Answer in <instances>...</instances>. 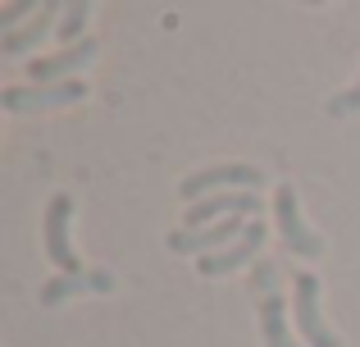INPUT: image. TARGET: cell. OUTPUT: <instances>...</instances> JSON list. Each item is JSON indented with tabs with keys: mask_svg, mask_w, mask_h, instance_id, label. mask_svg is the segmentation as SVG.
I'll use <instances>...</instances> for the list:
<instances>
[{
	"mask_svg": "<svg viewBox=\"0 0 360 347\" xmlns=\"http://www.w3.org/2000/svg\"><path fill=\"white\" fill-rule=\"evenodd\" d=\"M87 96V87H82L78 78L69 82H46V87H5L0 92V106L14 110V115H23V110H55V106H73V101Z\"/></svg>",
	"mask_w": 360,
	"mask_h": 347,
	"instance_id": "5",
	"label": "cell"
},
{
	"mask_svg": "<svg viewBox=\"0 0 360 347\" xmlns=\"http://www.w3.org/2000/svg\"><path fill=\"white\" fill-rule=\"evenodd\" d=\"M96 51H101V46L87 37V42H78V46H69V51L51 55V60H32V64H27V78H32V87H46V82H69V73H78L82 64H91V60H96Z\"/></svg>",
	"mask_w": 360,
	"mask_h": 347,
	"instance_id": "9",
	"label": "cell"
},
{
	"mask_svg": "<svg viewBox=\"0 0 360 347\" xmlns=\"http://www.w3.org/2000/svg\"><path fill=\"white\" fill-rule=\"evenodd\" d=\"M292 311H297V329L310 347H342V339L319 315V275H297V284H292Z\"/></svg>",
	"mask_w": 360,
	"mask_h": 347,
	"instance_id": "3",
	"label": "cell"
},
{
	"mask_svg": "<svg viewBox=\"0 0 360 347\" xmlns=\"http://www.w3.org/2000/svg\"><path fill=\"white\" fill-rule=\"evenodd\" d=\"M32 9H41V5H27V0H23V5H9L5 14H0V32L9 37V27H14V23H18V18H23V14H32Z\"/></svg>",
	"mask_w": 360,
	"mask_h": 347,
	"instance_id": "15",
	"label": "cell"
},
{
	"mask_svg": "<svg viewBox=\"0 0 360 347\" xmlns=\"http://www.w3.org/2000/svg\"><path fill=\"white\" fill-rule=\"evenodd\" d=\"M274 215H278V229H283V238H288V247L297 251V256H306V260H319V256H324L319 233H310L306 220H301L297 187H292V183H278V192H274Z\"/></svg>",
	"mask_w": 360,
	"mask_h": 347,
	"instance_id": "4",
	"label": "cell"
},
{
	"mask_svg": "<svg viewBox=\"0 0 360 347\" xmlns=\"http://www.w3.org/2000/svg\"><path fill=\"white\" fill-rule=\"evenodd\" d=\"M60 14V5H51L46 0L41 9H37V18L27 27H18V32H9V37H0V55H9V60H18V55H27L32 46H41L46 42V32H51V18Z\"/></svg>",
	"mask_w": 360,
	"mask_h": 347,
	"instance_id": "12",
	"label": "cell"
},
{
	"mask_svg": "<svg viewBox=\"0 0 360 347\" xmlns=\"http://www.w3.org/2000/svg\"><path fill=\"white\" fill-rule=\"evenodd\" d=\"M87 18H91V5H87V0H78V5H69V9H64V23H60V37H64L69 46L87 42V37H82V27H87Z\"/></svg>",
	"mask_w": 360,
	"mask_h": 347,
	"instance_id": "13",
	"label": "cell"
},
{
	"mask_svg": "<svg viewBox=\"0 0 360 347\" xmlns=\"http://www.w3.org/2000/svg\"><path fill=\"white\" fill-rule=\"evenodd\" d=\"M246 224L251 220H224V224H205V229H174L169 233V251H178V256H210V247L242 238Z\"/></svg>",
	"mask_w": 360,
	"mask_h": 347,
	"instance_id": "8",
	"label": "cell"
},
{
	"mask_svg": "<svg viewBox=\"0 0 360 347\" xmlns=\"http://www.w3.org/2000/svg\"><path fill=\"white\" fill-rule=\"evenodd\" d=\"M352 110H360V82H356L352 92H342V96L328 101V115H352Z\"/></svg>",
	"mask_w": 360,
	"mask_h": 347,
	"instance_id": "14",
	"label": "cell"
},
{
	"mask_svg": "<svg viewBox=\"0 0 360 347\" xmlns=\"http://www.w3.org/2000/svg\"><path fill=\"white\" fill-rule=\"evenodd\" d=\"M264 174L251 170V165H214V170H196L178 183V196L183 201H205V196H219V192H260Z\"/></svg>",
	"mask_w": 360,
	"mask_h": 347,
	"instance_id": "1",
	"label": "cell"
},
{
	"mask_svg": "<svg viewBox=\"0 0 360 347\" xmlns=\"http://www.w3.org/2000/svg\"><path fill=\"white\" fill-rule=\"evenodd\" d=\"M260 242H264V224H260V220H251V224H246V233H242L238 242H233L229 251H210V256H201V260H196V270H201L205 279H214V275H233V270H242L246 260L260 251Z\"/></svg>",
	"mask_w": 360,
	"mask_h": 347,
	"instance_id": "10",
	"label": "cell"
},
{
	"mask_svg": "<svg viewBox=\"0 0 360 347\" xmlns=\"http://www.w3.org/2000/svg\"><path fill=\"white\" fill-rule=\"evenodd\" d=\"M260 210V196L255 192H219V196H205L187 210L183 229H205V224H224V220H246V215Z\"/></svg>",
	"mask_w": 360,
	"mask_h": 347,
	"instance_id": "7",
	"label": "cell"
},
{
	"mask_svg": "<svg viewBox=\"0 0 360 347\" xmlns=\"http://www.w3.org/2000/svg\"><path fill=\"white\" fill-rule=\"evenodd\" d=\"M110 288H115L110 275H64V279L41 284V306H60V302H69V297H78V293H110Z\"/></svg>",
	"mask_w": 360,
	"mask_h": 347,
	"instance_id": "11",
	"label": "cell"
},
{
	"mask_svg": "<svg viewBox=\"0 0 360 347\" xmlns=\"http://www.w3.org/2000/svg\"><path fill=\"white\" fill-rule=\"evenodd\" d=\"M69 215H73V196L55 192L51 210H46V251H51V260L64 270V275H82L78 256H73V247H69Z\"/></svg>",
	"mask_w": 360,
	"mask_h": 347,
	"instance_id": "6",
	"label": "cell"
},
{
	"mask_svg": "<svg viewBox=\"0 0 360 347\" xmlns=\"http://www.w3.org/2000/svg\"><path fill=\"white\" fill-rule=\"evenodd\" d=\"M255 293H260V302H255V311H260V334L269 347H297L292 343V329H288V306H283V293H278V275H274V265H255L251 275Z\"/></svg>",
	"mask_w": 360,
	"mask_h": 347,
	"instance_id": "2",
	"label": "cell"
}]
</instances>
